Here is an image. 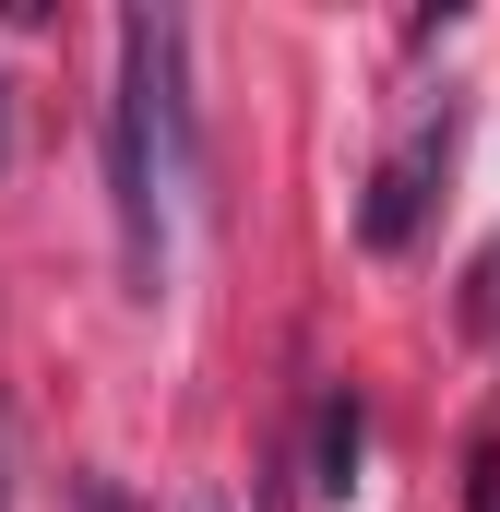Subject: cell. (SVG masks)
<instances>
[{
  "instance_id": "cell-1",
  "label": "cell",
  "mask_w": 500,
  "mask_h": 512,
  "mask_svg": "<svg viewBox=\"0 0 500 512\" xmlns=\"http://www.w3.org/2000/svg\"><path fill=\"white\" fill-rule=\"evenodd\" d=\"M441 167H453V108H441V120H417L393 155H381L370 203H358V239H370V251H405V239L429 227V191H441Z\"/></svg>"
},
{
  "instance_id": "cell-2",
  "label": "cell",
  "mask_w": 500,
  "mask_h": 512,
  "mask_svg": "<svg viewBox=\"0 0 500 512\" xmlns=\"http://www.w3.org/2000/svg\"><path fill=\"white\" fill-rule=\"evenodd\" d=\"M358 453H370V405L358 393H322V429H310V489L346 501L358 489Z\"/></svg>"
},
{
  "instance_id": "cell-3",
  "label": "cell",
  "mask_w": 500,
  "mask_h": 512,
  "mask_svg": "<svg viewBox=\"0 0 500 512\" xmlns=\"http://www.w3.org/2000/svg\"><path fill=\"white\" fill-rule=\"evenodd\" d=\"M465 512H500V429H477V453H465Z\"/></svg>"
},
{
  "instance_id": "cell-4",
  "label": "cell",
  "mask_w": 500,
  "mask_h": 512,
  "mask_svg": "<svg viewBox=\"0 0 500 512\" xmlns=\"http://www.w3.org/2000/svg\"><path fill=\"white\" fill-rule=\"evenodd\" d=\"M179 512H239V501H227V489H191V501H179Z\"/></svg>"
},
{
  "instance_id": "cell-5",
  "label": "cell",
  "mask_w": 500,
  "mask_h": 512,
  "mask_svg": "<svg viewBox=\"0 0 500 512\" xmlns=\"http://www.w3.org/2000/svg\"><path fill=\"white\" fill-rule=\"evenodd\" d=\"M0 167H12V96H0Z\"/></svg>"
}]
</instances>
